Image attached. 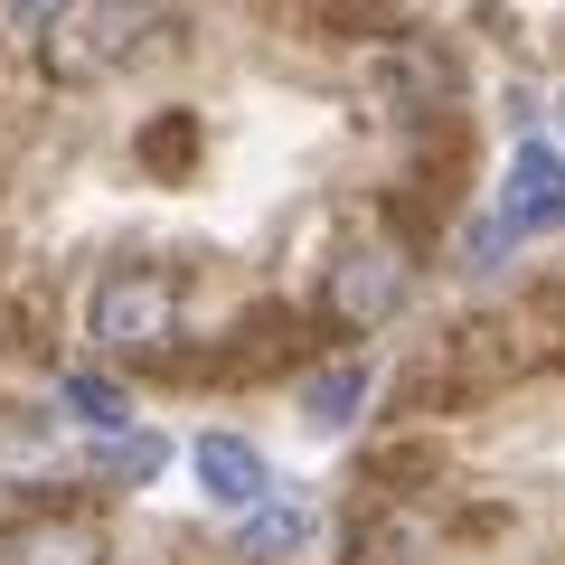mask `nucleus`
Wrapping results in <instances>:
<instances>
[{"instance_id": "f257e3e1", "label": "nucleus", "mask_w": 565, "mask_h": 565, "mask_svg": "<svg viewBox=\"0 0 565 565\" xmlns=\"http://www.w3.org/2000/svg\"><path fill=\"white\" fill-rule=\"evenodd\" d=\"M490 226H500L509 245H519V236H565V151L519 141V151H509V180H500Z\"/></svg>"}, {"instance_id": "f03ea898", "label": "nucleus", "mask_w": 565, "mask_h": 565, "mask_svg": "<svg viewBox=\"0 0 565 565\" xmlns=\"http://www.w3.org/2000/svg\"><path fill=\"white\" fill-rule=\"evenodd\" d=\"M85 321H95L104 349H161L170 340V282L161 274H104Z\"/></svg>"}, {"instance_id": "7ed1b4c3", "label": "nucleus", "mask_w": 565, "mask_h": 565, "mask_svg": "<svg viewBox=\"0 0 565 565\" xmlns=\"http://www.w3.org/2000/svg\"><path fill=\"white\" fill-rule=\"evenodd\" d=\"M189 471H199V490L217 509H264L274 500V471H264V452L245 444V434H199V444H189Z\"/></svg>"}, {"instance_id": "20e7f679", "label": "nucleus", "mask_w": 565, "mask_h": 565, "mask_svg": "<svg viewBox=\"0 0 565 565\" xmlns=\"http://www.w3.org/2000/svg\"><path fill=\"white\" fill-rule=\"evenodd\" d=\"M330 302L349 311V321H386V311L405 302V264L386 255V245H367V255L340 264V282H330Z\"/></svg>"}, {"instance_id": "39448f33", "label": "nucleus", "mask_w": 565, "mask_h": 565, "mask_svg": "<svg viewBox=\"0 0 565 565\" xmlns=\"http://www.w3.org/2000/svg\"><path fill=\"white\" fill-rule=\"evenodd\" d=\"M367 396H377V367H367V359H340V367H321V377L302 386V415L321 424V434H340V424H359Z\"/></svg>"}, {"instance_id": "423d86ee", "label": "nucleus", "mask_w": 565, "mask_h": 565, "mask_svg": "<svg viewBox=\"0 0 565 565\" xmlns=\"http://www.w3.org/2000/svg\"><path fill=\"white\" fill-rule=\"evenodd\" d=\"M10 565H104V537L66 519V527H39V537H20V546H10Z\"/></svg>"}, {"instance_id": "0eeeda50", "label": "nucleus", "mask_w": 565, "mask_h": 565, "mask_svg": "<svg viewBox=\"0 0 565 565\" xmlns=\"http://www.w3.org/2000/svg\"><path fill=\"white\" fill-rule=\"evenodd\" d=\"M302 537H311V509H302V500L245 509V546H255V556H282V546H302Z\"/></svg>"}, {"instance_id": "6e6552de", "label": "nucleus", "mask_w": 565, "mask_h": 565, "mask_svg": "<svg viewBox=\"0 0 565 565\" xmlns=\"http://www.w3.org/2000/svg\"><path fill=\"white\" fill-rule=\"evenodd\" d=\"M57 405H66L76 424H95V434H122V424H132V405H122L104 377H57Z\"/></svg>"}, {"instance_id": "1a4fd4ad", "label": "nucleus", "mask_w": 565, "mask_h": 565, "mask_svg": "<svg viewBox=\"0 0 565 565\" xmlns=\"http://www.w3.org/2000/svg\"><path fill=\"white\" fill-rule=\"evenodd\" d=\"M10 10V29H39V20H57V0H0Z\"/></svg>"}, {"instance_id": "9d476101", "label": "nucleus", "mask_w": 565, "mask_h": 565, "mask_svg": "<svg viewBox=\"0 0 565 565\" xmlns=\"http://www.w3.org/2000/svg\"><path fill=\"white\" fill-rule=\"evenodd\" d=\"M556 122H565V95H556Z\"/></svg>"}]
</instances>
